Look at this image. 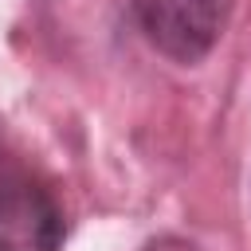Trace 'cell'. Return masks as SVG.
<instances>
[{"label":"cell","instance_id":"obj_1","mask_svg":"<svg viewBox=\"0 0 251 251\" xmlns=\"http://www.w3.org/2000/svg\"><path fill=\"white\" fill-rule=\"evenodd\" d=\"M141 35L176 63H200L227 27L231 0H129Z\"/></svg>","mask_w":251,"mask_h":251},{"label":"cell","instance_id":"obj_2","mask_svg":"<svg viewBox=\"0 0 251 251\" xmlns=\"http://www.w3.org/2000/svg\"><path fill=\"white\" fill-rule=\"evenodd\" d=\"M67 235L55 192L24 165L0 169V251H59Z\"/></svg>","mask_w":251,"mask_h":251},{"label":"cell","instance_id":"obj_3","mask_svg":"<svg viewBox=\"0 0 251 251\" xmlns=\"http://www.w3.org/2000/svg\"><path fill=\"white\" fill-rule=\"evenodd\" d=\"M141 251H200V247H192V243H184V239H176V235H161V239L145 243Z\"/></svg>","mask_w":251,"mask_h":251}]
</instances>
